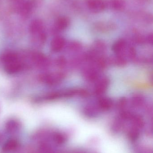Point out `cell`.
<instances>
[{"label":"cell","mask_w":153,"mask_h":153,"mask_svg":"<svg viewBox=\"0 0 153 153\" xmlns=\"http://www.w3.org/2000/svg\"><path fill=\"white\" fill-rule=\"evenodd\" d=\"M64 77V74L62 73H58L55 74H45L40 75V81L45 83L49 85H54L60 82Z\"/></svg>","instance_id":"6da1fadb"},{"label":"cell","mask_w":153,"mask_h":153,"mask_svg":"<svg viewBox=\"0 0 153 153\" xmlns=\"http://www.w3.org/2000/svg\"><path fill=\"white\" fill-rule=\"evenodd\" d=\"M24 64L20 59L4 64L5 72L9 74H14L20 72L24 68Z\"/></svg>","instance_id":"7a4b0ae2"},{"label":"cell","mask_w":153,"mask_h":153,"mask_svg":"<svg viewBox=\"0 0 153 153\" xmlns=\"http://www.w3.org/2000/svg\"><path fill=\"white\" fill-rule=\"evenodd\" d=\"M110 84V80L107 77L101 78L98 82L94 89V93L97 96H101L106 92Z\"/></svg>","instance_id":"3957f363"},{"label":"cell","mask_w":153,"mask_h":153,"mask_svg":"<svg viewBox=\"0 0 153 153\" xmlns=\"http://www.w3.org/2000/svg\"><path fill=\"white\" fill-rule=\"evenodd\" d=\"M31 58L34 64L40 67H44L48 65V58L42 54L34 53L31 55Z\"/></svg>","instance_id":"277c9868"},{"label":"cell","mask_w":153,"mask_h":153,"mask_svg":"<svg viewBox=\"0 0 153 153\" xmlns=\"http://www.w3.org/2000/svg\"><path fill=\"white\" fill-rule=\"evenodd\" d=\"M65 44V40L63 38L56 37L51 41L50 44L51 51L54 53L60 52L64 48Z\"/></svg>","instance_id":"5b68a950"},{"label":"cell","mask_w":153,"mask_h":153,"mask_svg":"<svg viewBox=\"0 0 153 153\" xmlns=\"http://www.w3.org/2000/svg\"><path fill=\"white\" fill-rule=\"evenodd\" d=\"M87 5L91 10L100 12L103 10L105 4L102 0H87Z\"/></svg>","instance_id":"8992f818"},{"label":"cell","mask_w":153,"mask_h":153,"mask_svg":"<svg viewBox=\"0 0 153 153\" xmlns=\"http://www.w3.org/2000/svg\"><path fill=\"white\" fill-rule=\"evenodd\" d=\"M113 104V101L110 98L102 97L98 100L97 107L99 109L107 111L112 108Z\"/></svg>","instance_id":"52a82bcc"},{"label":"cell","mask_w":153,"mask_h":153,"mask_svg":"<svg viewBox=\"0 0 153 153\" xmlns=\"http://www.w3.org/2000/svg\"><path fill=\"white\" fill-rule=\"evenodd\" d=\"M85 79L89 82H95L99 78V73L96 69L89 68L86 69L84 72Z\"/></svg>","instance_id":"ba28073f"},{"label":"cell","mask_w":153,"mask_h":153,"mask_svg":"<svg viewBox=\"0 0 153 153\" xmlns=\"http://www.w3.org/2000/svg\"><path fill=\"white\" fill-rule=\"evenodd\" d=\"M19 59V56L14 52H6L3 54L1 56V61L4 64L17 61Z\"/></svg>","instance_id":"9c48e42d"},{"label":"cell","mask_w":153,"mask_h":153,"mask_svg":"<svg viewBox=\"0 0 153 153\" xmlns=\"http://www.w3.org/2000/svg\"><path fill=\"white\" fill-rule=\"evenodd\" d=\"M127 43L124 39H120L116 41L112 47V50L116 54L120 55L126 47Z\"/></svg>","instance_id":"30bf717a"},{"label":"cell","mask_w":153,"mask_h":153,"mask_svg":"<svg viewBox=\"0 0 153 153\" xmlns=\"http://www.w3.org/2000/svg\"><path fill=\"white\" fill-rule=\"evenodd\" d=\"M43 25L42 22L38 20L32 22L30 27V30L32 34H38L39 35L43 32Z\"/></svg>","instance_id":"8fae6325"},{"label":"cell","mask_w":153,"mask_h":153,"mask_svg":"<svg viewBox=\"0 0 153 153\" xmlns=\"http://www.w3.org/2000/svg\"><path fill=\"white\" fill-rule=\"evenodd\" d=\"M20 127V125L19 123L15 120H9L7 122L5 126L7 132L11 134L17 132L19 129Z\"/></svg>","instance_id":"7c38bea8"},{"label":"cell","mask_w":153,"mask_h":153,"mask_svg":"<svg viewBox=\"0 0 153 153\" xmlns=\"http://www.w3.org/2000/svg\"><path fill=\"white\" fill-rule=\"evenodd\" d=\"M18 142L14 139H10L7 141L3 147V150L4 152H10L15 150L18 146Z\"/></svg>","instance_id":"4fadbf2b"},{"label":"cell","mask_w":153,"mask_h":153,"mask_svg":"<svg viewBox=\"0 0 153 153\" xmlns=\"http://www.w3.org/2000/svg\"><path fill=\"white\" fill-rule=\"evenodd\" d=\"M69 24V21L66 18H60L56 23V27L59 30H63L66 28Z\"/></svg>","instance_id":"5bb4252c"},{"label":"cell","mask_w":153,"mask_h":153,"mask_svg":"<svg viewBox=\"0 0 153 153\" xmlns=\"http://www.w3.org/2000/svg\"><path fill=\"white\" fill-rule=\"evenodd\" d=\"M98 108L97 106L93 105H89L86 106L84 109V112L86 115L88 116H92L96 115L98 111Z\"/></svg>","instance_id":"9a60e30c"},{"label":"cell","mask_w":153,"mask_h":153,"mask_svg":"<svg viewBox=\"0 0 153 153\" xmlns=\"http://www.w3.org/2000/svg\"><path fill=\"white\" fill-rule=\"evenodd\" d=\"M132 104L135 107L142 106L144 102V99L141 95H136L132 100Z\"/></svg>","instance_id":"2e32d148"},{"label":"cell","mask_w":153,"mask_h":153,"mask_svg":"<svg viewBox=\"0 0 153 153\" xmlns=\"http://www.w3.org/2000/svg\"><path fill=\"white\" fill-rule=\"evenodd\" d=\"M93 51L96 53H101L104 52L106 49V46L105 44L101 41H98L95 43L94 46Z\"/></svg>","instance_id":"e0dca14e"},{"label":"cell","mask_w":153,"mask_h":153,"mask_svg":"<svg viewBox=\"0 0 153 153\" xmlns=\"http://www.w3.org/2000/svg\"><path fill=\"white\" fill-rule=\"evenodd\" d=\"M114 62L116 65L118 66H124L127 63L126 60L120 55H118L117 56L114 58Z\"/></svg>","instance_id":"ac0fdd59"},{"label":"cell","mask_w":153,"mask_h":153,"mask_svg":"<svg viewBox=\"0 0 153 153\" xmlns=\"http://www.w3.org/2000/svg\"><path fill=\"white\" fill-rule=\"evenodd\" d=\"M68 48L70 51L76 52L80 51L81 49L82 45L79 42H73L69 44Z\"/></svg>","instance_id":"d6986e66"},{"label":"cell","mask_w":153,"mask_h":153,"mask_svg":"<svg viewBox=\"0 0 153 153\" xmlns=\"http://www.w3.org/2000/svg\"><path fill=\"white\" fill-rule=\"evenodd\" d=\"M66 63V59L63 56L59 57L56 61L57 65L60 67H63L65 66Z\"/></svg>","instance_id":"ffe728a7"},{"label":"cell","mask_w":153,"mask_h":153,"mask_svg":"<svg viewBox=\"0 0 153 153\" xmlns=\"http://www.w3.org/2000/svg\"><path fill=\"white\" fill-rule=\"evenodd\" d=\"M127 100L125 98H121L119 101L118 103V107L119 108H125L127 105Z\"/></svg>","instance_id":"44dd1931"},{"label":"cell","mask_w":153,"mask_h":153,"mask_svg":"<svg viewBox=\"0 0 153 153\" xmlns=\"http://www.w3.org/2000/svg\"><path fill=\"white\" fill-rule=\"evenodd\" d=\"M136 51L134 48L133 47L129 48L128 50V55L131 59H134L136 57Z\"/></svg>","instance_id":"7402d4cb"},{"label":"cell","mask_w":153,"mask_h":153,"mask_svg":"<svg viewBox=\"0 0 153 153\" xmlns=\"http://www.w3.org/2000/svg\"><path fill=\"white\" fill-rule=\"evenodd\" d=\"M1 136L0 135V141H1Z\"/></svg>","instance_id":"603a6c76"}]
</instances>
